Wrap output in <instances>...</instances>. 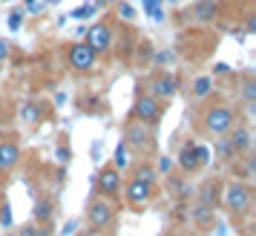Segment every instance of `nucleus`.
<instances>
[{"mask_svg": "<svg viewBox=\"0 0 256 236\" xmlns=\"http://www.w3.org/2000/svg\"><path fill=\"white\" fill-rule=\"evenodd\" d=\"M86 219H90V224H92L95 230H104L106 224L112 222V204H106V202H92L90 204V213H86Z\"/></svg>", "mask_w": 256, "mask_h": 236, "instance_id": "nucleus-10", "label": "nucleus"}, {"mask_svg": "<svg viewBox=\"0 0 256 236\" xmlns=\"http://www.w3.org/2000/svg\"><path fill=\"white\" fill-rule=\"evenodd\" d=\"M20 236H44V230H38L35 224H29V228H24V230H20Z\"/></svg>", "mask_w": 256, "mask_h": 236, "instance_id": "nucleus-25", "label": "nucleus"}, {"mask_svg": "<svg viewBox=\"0 0 256 236\" xmlns=\"http://www.w3.org/2000/svg\"><path fill=\"white\" fill-rule=\"evenodd\" d=\"M84 44L92 49L95 55H101V52L112 44V29H110L106 24H95L92 29L86 32V40H84Z\"/></svg>", "mask_w": 256, "mask_h": 236, "instance_id": "nucleus-8", "label": "nucleus"}, {"mask_svg": "<svg viewBox=\"0 0 256 236\" xmlns=\"http://www.w3.org/2000/svg\"><path fill=\"white\" fill-rule=\"evenodd\" d=\"M95 58H98V55H95V52L86 46V44H72V46L66 49V60H70L72 70H78V72L92 70V66H95Z\"/></svg>", "mask_w": 256, "mask_h": 236, "instance_id": "nucleus-6", "label": "nucleus"}, {"mask_svg": "<svg viewBox=\"0 0 256 236\" xmlns=\"http://www.w3.org/2000/svg\"><path fill=\"white\" fill-rule=\"evenodd\" d=\"M242 95H244V101H248V104H254V101H256V81H254V78H244V81H242Z\"/></svg>", "mask_w": 256, "mask_h": 236, "instance_id": "nucleus-18", "label": "nucleus"}, {"mask_svg": "<svg viewBox=\"0 0 256 236\" xmlns=\"http://www.w3.org/2000/svg\"><path fill=\"white\" fill-rule=\"evenodd\" d=\"M204 158H208V147H198V144H184L182 147V153H178V164L184 173H193L198 167L204 164Z\"/></svg>", "mask_w": 256, "mask_h": 236, "instance_id": "nucleus-7", "label": "nucleus"}, {"mask_svg": "<svg viewBox=\"0 0 256 236\" xmlns=\"http://www.w3.org/2000/svg\"><path fill=\"white\" fill-rule=\"evenodd\" d=\"M152 142H156V136H152V127L150 124H144V121H130L127 127H124V147L130 150H136V153H147L152 150Z\"/></svg>", "mask_w": 256, "mask_h": 236, "instance_id": "nucleus-1", "label": "nucleus"}, {"mask_svg": "<svg viewBox=\"0 0 256 236\" xmlns=\"http://www.w3.org/2000/svg\"><path fill=\"white\" fill-rule=\"evenodd\" d=\"M210 90H213V81H210V78H196V84H193V92H196V98L210 95Z\"/></svg>", "mask_w": 256, "mask_h": 236, "instance_id": "nucleus-16", "label": "nucleus"}, {"mask_svg": "<svg viewBox=\"0 0 256 236\" xmlns=\"http://www.w3.org/2000/svg\"><path fill=\"white\" fill-rule=\"evenodd\" d=\"M244 29H248V32H254V29H256V18H254V14L248 18V24H244Z\"/></svg>", "mask_w": 256, "mask_h": 236, "instance_id": "nucleus-27", "label": "nucleus"}, {"mask_svg": "<svg viewBox=\"0 0 256 236\" xmlns=\"http://www.w3.org/2000/svg\"><path fill=\"white\" fill-rule=\"evenodd\" d=\"M236 127V116H233L230 106H210L204 112V130L213 132V136H228V132Z\"/></svg>", "mask_w": 256, "mask_h": 236, "instance_id": "nucleus-2", "label": "nucleus"}, {"mask_svg": "<svg viewBox=\"0 0 256 236\" xmlns=\"http://www.w3.org/2000/svg\"><path fill=\"white\" fill-rule=\"evenodd\" d=\"M0 224H12V208L9 204H3V210H0Z\"/></svg>", "mask_w": 256, "mask_h": 236, "instance_id": "nucleus-22", "label": "nucleus"}, {"mask_svg": "<svg viewBox=\"0 0 256 236\" xmlns=\"http://www.w3.org/2000/svg\"><path fill=\"white\" fill-rule=\"evenodd\" d=\"M52 210H55V204H52L49 199L38 202V204H35V219H38V222H44V219H49V216H52Z\"/></svg>", "mask_w": 256, "mask_h": 236, "instance_id": "nucleus-15", "label": "nucleus"}, {"mask_svg": "<svg viewBox=\"0 0 256 236\" xmlns=\"http://www.w3.org/2000/svg\"><path fill=\"white\" fill-rule=\"evenodd\" d=\"M38 116H40V104L38 101H29L26 106H20V118H26V121H35Z\"/></svg>", "mask_w": 256, "mask_h": 236, "instance_id": "nucleus-17", "label": "nucleus"}, {"mask_svg": "<svg viewBox=\"0 0 256 236\" xmlns=\"http://www.w3.org/2000/svg\"><path fill=\"white\" fill-rule=\"evenodd\" d=\"M222 153L224 156L250 153V130H248V127H233V130L228 132V142H222Z\"/></svg>", "mask_w": 256, "mask_h": 236, "instance_id": "nucleus-5", "label": "nucleus"}, {"mask_svg": "<svg viewBox=\"0 0 256 236\" xmlns=\"http://www.w3.org/2000/svg\"><path fill=\"white\" fill-rule=\"evenodd\" d=\"M98 190L110 196V199H116L118 193H121V170L116 167H104L101 173H98Z\"/></svg>", "mask_w": 256, "mask_h": 236, "instance_id": "nucleus-9", "label": "nucleus"}, {"mask_svg": "<svg viewBox=\"0 0 256 236\" xmlns=\"http://www.w3.org/2000/svg\"><path fill=\"white\" fill-rule=\"evenodd\" d=\"M20 158V147L14 142H0V170H12Z\"/></svg>", "mask_w": 256, "mask_h": 236, "instance_id": "nucleus-13", "label": "nucleus"}, {"mask_svg": "<svg viewBox=\"0 0 256 236\" xmlns=\"http://www.w3.org/2000/svg\"><path fill=\"white\" fill-rule=\"evenodd\" d=\"M118 12H121V18H127V20L136 18V12H132V6H130V3H121V6H118Z\"/></svg>", "mask_w": 256, "mask_h": 236, "instance_id": "nucleus-23", "label": "nucleus"}, {"mask_svg": "<svg viewBox=\"0 0 256 236\" xmlns=\"http://www.w3.org/2000/svg\"><path fill=\"white\" fill-rule=\"evenodd\" d=\"M136 178H138V182H147V184H152L156 170H152V167H138V170H136Z\"/></svg>", "mask_w": 256, "mask_h": 236, "instance_id": "nucleus-19", "label": "nucleus"}, {"mask_svg": "<svg viewBox=\"0 0 256 236\" xmlns=\"http://www.w3.org/2000/svg\"><path fill=\"white\" fill-rule=\"evenodd\" d=\"M9 58V44H6V38H0V64Z\"/></svg>", "mask_w": 256, "mask_h": 236, "instance_id": "nucleus-24", "label": "nucleus"}, {"mask_svg": "<svg viewBox=\"0 0 256 236\" xmlns=\"http://www.w3.org/2000/svg\"><path fill=\"white\" fill-rule=\"evenodd\" d=\"M230 3H242V0H230Z\"/></svg>", "mask_w": 256, "mask_h": 236, "instance_id": "nucleus-29", "label": "nucleus"}, {"mask_svg": "<svg viewBox=\"0 0 256 236\" xmlns=\"http://www.w3.org/2000/svg\"><path fill=\"white\" fill-rule=\"evenodd\" d=\"M193 12H196V20H202V24H210V20L216 18V12H219V6H216V0H198Z\"/></svg>", "mask_w": 256, "mask_h": 236, "instance_id": "nucleus-14", "label": "nucleus"}, {"mask_svg": "<svg viewBox=\"0 0 256 236\" xmlns=\"http://www.w3.org/2000/svg\"><path fill=\"white\" fill-rule=\"evenodd\" d=\"M162 110H164V104L158 98H152V95H138V101L132 106V118H136V121H144V124H156V121L162 118Z\"/></svg>", "mask_w": 256, "mask_h": 236, "instance_id": "nucleus-4", "label": "nucleus"}, {"mask_svg": "<svg viewBox=\"0 0 256 236\" xmlns=\"http://www.w3.org/2000/svg\"><path fill=\"white\" fill-rule=\"evenodd\" d=\"M164 60H170V52H158L156 55V64H164Z\"/></svg>", "mask_w": 256, "mask_h": 236, "instance_id": "nucleus-28", "label": "nucleus"}, {"mask_svg": "<svg viewBox=\"0 0 256 236\" xmlns=\"http://www.w3.org/2000/svg\"><path fill=\"white\" fill-rule=\"evenodd\" d=\"M124 193H127V202H130V204L141 208V204H147V202H150L152 184H147V182H138V178H132V182H127Z\"/></svg>", "mask_w": 256, "mask_h": 236, "instance_id": "nucleus-11", "label": "nucleus"}, {"mask_svg": "<svg viewBox=\"0 0 256 236\" xmlns=\"http://www.w3.org/2000/svg\"><path fill=\"white\" fill-rule=\"evenodd\" d=\"M176 90H178L176 75H156V78H152V98L167 101V98H173L176 95Z\"/></svg>", "mask_w": 256, "mask_h": 236, "instance_id": "nucleus-12", "label": "nucleus"}, {"mask_svg": "<svg viewBox=\"0 0 256 236\" xmlns=\"http://www.w3.org/2000/svg\"><path fill=\"white\" fill-rule=\"evenodd\" d=\"M124 150H127L124 144L116 150V170H121V167H124V162H127V153H124Z\"/></svg>", "mask_w": 256, "mask_h": 236, "instance_id": "nucleus-21", "label": "nucleus"}, {"mask_svg": "<svg viewBox=\"0 0 256 236\" xmlns=\"http://www.w3.org/2000/svg\"><path fill=\"white\" fill-rule=\"evenodd\" d=\"M196 216H198V224H213V213L208 210V204H202L196 210Z\"/></svg>", "mask_w": 256, "mask_h": 236, "instance_id": "nucleus-20", "label": "nucleus"}, {"mask_svg": "<svg viewBox=\"0 0 256 236\" xmlns=\"http://www.w3.org/2000/svg\"><path fill=\"white\" fill-rule=\"evenodd\" d=\"M75 18H86V14H92V6H81L78 12H72Z\"/></svg>", "mask_w": 256, "mask_h": 236, "instance_id": "nucleus-26", "label": "nucleus"}, {"mask_svg": "<svg viewBox=\"0 0 256 236\" xmlns=\"http://www.w3.org/2000/svg\"><path fill=\"white\" fill-rule=\"evenodd\" d=\"M222 202H224V208L230 213H244L248 204H250V188L242 184V182H230L224 188V193H222Z\"/></svg>", "mask_w": 256, "mask_h": 236, "instance_id": "nucleus-3", "label": "nucleus"}]
</instances>
